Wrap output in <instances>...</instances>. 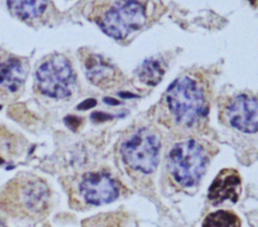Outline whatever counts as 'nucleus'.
Returning a JSON list of instances; mask_svg holds the SVG:
<instances>
[{
	"label": "nucleus",
	"mask_w": 258,
	"mask_h": 227,
	"mask_svg": "<svg viewBox=\"0 0 258 227\" xmlns=\"http://www.w3.org/2000/svg\"><path fill=\"white\" fill-rule=\"evenodd\" d=\"M161 105L175 124L184 128L197 126L209 113L208 86L198 76L182 75L167 88Z\"/></svg>",
	"instance_id": "nucleus-1"
},
{
	"label": "nucleus",
	"mask_w": 258,
	"mask_h": 227,
	"mask_svg": "<svg viewBox=\"0 0 258 227\" xmlns=\"http://www.w3.org/2000/svg\"><path fill=\"white\" fill-rule=\"evenodd\" d=\"M150 14V0H100L95 20L115 39H123L143 27Z\"/></svg>",
	"instance_id": "nucleus-2"
},
{
	"label": "nucleus",
	"mask_w": 258,
	"mask_h": 227,
	"mask_svg": "<svg viewBox=\"0 0 258 227\" xmlns=\"http://www.w3.org/2000/svg\"><path fill=\"white\" fill-rule=\"evenodd\" d=\"M49 190L39 178L23 176L10 181L0 192V208L18 217L40 218L48 210Z\"/></svg>",
	"instance_id": "nucleus-3"
},
{
	"label": "nucleus",
	"mask_w": 258,
	"mask_h": 227,
	"mask_svg": "<svg viewBox=\"0 0 258 227\" xmlns=\"http://www.w3.org/2000/svg\"><path fill=\"white\" fill-rule=\"evenodd\" d=\"M210 161L205 145L196 139L175 143L168 153V169L183 187L196 185L205 174Z\"/></svg>",
	"instance_id": "nucleus-4"
},
{
	"label": "nucleus",
	"mask_w": 258,
	"mask_h": 227,
	"mask_svg": "<svg viewBox=\"0 0 258 227\" xmlns=\"http://www.w3.org/2000/svg\"><path fill=\"white\" fill-rule=\"evenodd\" d=\"M120 150L128 166L144 174H150L158 163L160 141L154 131L143 127L127 138Z\"/></svg>",
	"instance_id": "nucleus-5"
},
{
	"label": "nucleus",
	"mask_w": 258,
	"mask_h": 227,
	"mask_svg": "<svg viewBox=\"0 0 258 227\" xmlns=\"http://www.w3.org/2000/svg\"><path fill=\"white\" fill-rule=\"evenodd\" d=\"M40 91L53 98L70 96L75 87V76L69 61L62 55H54L43 63L36 72Z\"/></svg>",
	"instance_id": "nucleus-6"
},
{
	"label": "nucleus",
	"mask_w": 258,
	"mask_h": 227,
	"mask_svg": "<svg viewBox=\"0 0 258 227\" xmlns=\"http://www.w3.org/2000/svg\"><path fill=\"white\" fill-rule=\"evenodd\" d=\"M229 124L246 133L258 132V96L242 92L231 96L223 106Z\"/></svg>",
	"instance_id": "nucleus-7"
},
{
	"label": "nucleus",
	"mask_w": 258,
	"mask_h": 227,
	"mask_svg": "<svg viewBox=\"0 0 258 227\" xmlns=\"http://www.w3.org/2000/svg\"><path fill=\"white\" fill-rule=\"evenodd\" d=\"M83 198L90 204H107L117 199L119 189L116 181L104 173L87 174L80 185Z\"/></svg>",
	"instance_id": "nucleus-8"
},
{
	"label": "nucleus",
	"mask_w": 258,
	"mask_h": 227,
	"mask_svg": "<svg viewBox=\"0 0 258 227\" xmlns=\"http://www.w3.org/2000/svg\"><path fill=\"white\" fill-rule=\"evenodd\" d=\"M241 194V178L233 168L222 169L212 183L208 198L214 205H220L225 201L236 203Z\"/></svg>",
	"instance_id": "nucleus-9"
},
{
	"label": "nucleus",
	"mask_w": 258,
	"mask_h": 227,
	"mask_svg": "<svg viewBox=\"0 0 258 227\" xmlns=\"http://www.w3.org/2000/svg\"><path fill=\"white\" fill-rule=\"evenodd\" d=\"M85 69L88 79L100 88H112L121 82V73L98 54L86 59Z\"/></svg>",
	"instance_id": "nucleus-10"
},
{
	"label": "nucleus",
	"mask_w": 258,
	"mask_h": 227,
	"mask_svg": "<svg viewBox=\"0 0 258 227\" xmlns=\"http://www.w3.org/2000/svg\"><path fill=\"white\" fill-rule=\"evenodd\" d=\"M25 70L16 58H9L0 63V87L15 92L25 80Z\"/></svg>",
	"instance_id": "nucleus-11"
},
{
	"label": "nucleus",
	"mask_w": 258,
	"mask_h": 227,
	"mask_svg": "<svg viewBox=\"0 0 258 227\" xmlns=\"http://www.w3.org/2000/svg\"><path fill=\"white\" fill-rule=\"evenodd\" d=\"M7 4L15 15L29 19L39 16L44 11L47 0H7Z\"/></svg>",
	"instance_id": "nucleus-12"
},
{
	"label": "nucleus",
	"mask_w": 258,
	"mask_h": 227,
	"mask_svg": "<svg viewBox=\"0 0 258 227\" xmlns=\"http://www.w3.org/2000/svg\"><path fill=\"white\" fill-rule=\"evenodd\" d=\"M202 227H241V221L235 213L219 210L206 216Z\"/></svg>",
	"instance_id": "nucleus-13"
},
{
	"label": "nucleus",
	"mask_w": 258,
	"mask_h": 227,
	"mask_svg": "<svg viewBox=\"0 0 258 227\" xmlns=\"http://www.w3.org/2000/svg\"><path fill=\"white\" fill-rule=\"evenodd\" d=\"M164 75V69L156 60L149 59L143 62L139 68L138 76L142 83L148 86H155Z\"/></svg>",
	"instance_id": "nucleus-14"
},
{
	"label": "nucleus",
	"mask_w": 258,
	"mask_h": 227,
	"mask_svg": "<svg viewBox=\"0 0 258 227\" xmlns=\"http://www.w3.org/2000/svg\"><path fill=\"white\" fill-rule=\"evenodd\" d=\"M64 123L67 124V126H68L70 129L76 131V130H78V128L80 127V125H81V123H82V120H81L79 117H77V116L69 115V116H67V117L64 118Z\"/></svg>",
	"instance_id": "nucleus-15"
},
{
	"label": "nucleus",
	"mask_w": 258,
	"mask_h": 227,
	"mask_svg": "<svg viewBox=\"0 0 258 227\" xmlns=\"http://www.w3.org/2000/svg\"><path fill=\"white\" fill-rule=\"evenodd\" d=\"M91 118L96 121V122H104L106 120H109L112 118V116L106 114V113H102V112H94L91 116Z\"/></svg>",
	"instance_id": "nucleus-16"
},
{
	"label": "nucleus",
	"mask_w": 258,
	"mask_h": 227,
	"mask_svg": "<svg viewBox=\"0 0 258 227\" xmlns=\"http://www.w3.org/2000/svg\"><path fill=\"white\" fill-rule=\"evenodd\" d=\"M96 103L97 102H96L95 99H87L84 102H82L81 104H79L78 109L79 110H87V109H90V108L94 107L96 105Z\"/></svg>",
	"instance_id": "nucleus-17"
},
{
	"label": "nucleus",
	"mask_w": 258,
	"mask_h": 227,
	"mask_svg": "<svg viewBox=\"0 0 258 227\" xmlns=\"http://www.w3.org/2000/svg\"><path fill=\"white\" fill-rule=\"evenodd\" d=\"M104 101H105L106 103H108V104H118V103H119L118 101H116V100H114V99H112V98H105Z\"/></svg>",
	"instance_id": "nucleus-18"
},
{
	"label": "nucleus",
	"mask_w": 258,
	"mask_h": 227,
	"mask_svg": "<svg viewBox=\"0 0 258 227\" xmlns=\"http://www.w3.org/2000/svg\"><path fill=\"white\" fill-rule=\"evenodd\" d=\"M250 3H252L253 5H256V3H258V0H249Z\"/></svg>",
	"instance_id": "nucleus-19"
},
{
	"label": "nucleus",
	"mask_w": 258,
	"mask_h": 227,
	"mask_svg": "<svg viewBox=\"0 0 258 227\" xmlns=\"http://www.w3.org/2000/svg\"><path fill=\"white\" fill-rule=\"evenodd\" d=\"M3 161H4V160H3V158H1V157H0V163H3Z\"/></svg>",
	"instance_id": "nucleus-20"
},
{
	"label": "nucleus",
	"mask_w": 258,
	"mask_h": 227,
	"mask_svg": "<svg viewBox=\"0 0 258 227\" xmlns=\"http://www.w3.org/2000/svg\"><path fill=\"white\" fill-rule=\"evenodd\" d=\"M1 108H2V107H1V105H0V109H1Z\"/></svg>",
	"instance_id": "nucleus-21"
}]
</instances>
